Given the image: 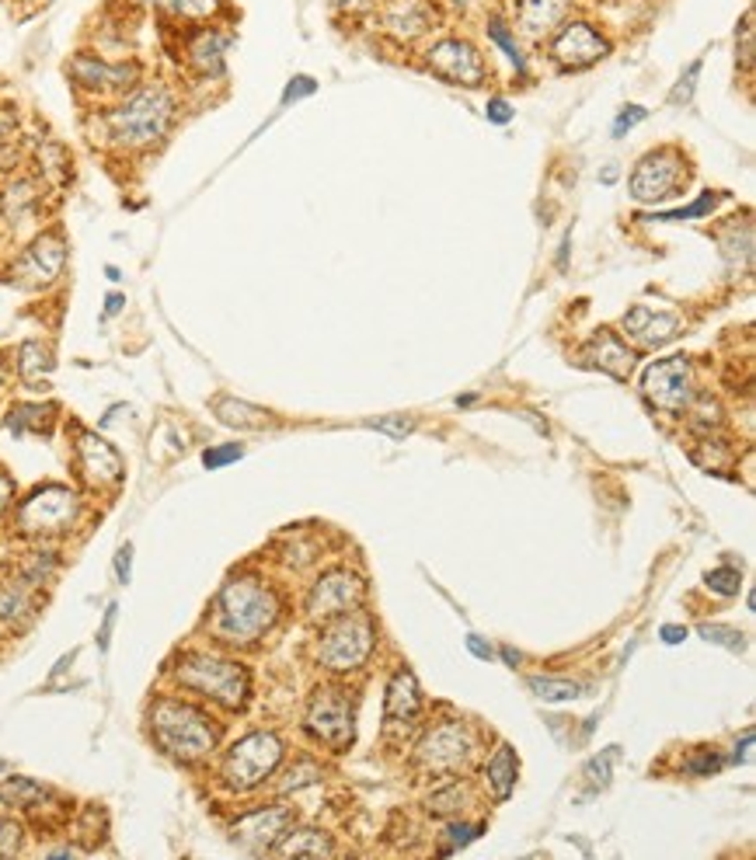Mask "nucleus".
Returning a JSON list of instances; mask_svg holds the SVG:
<instances>
[{
  "label": "nucleus",
  "mask_w": 756,
  "mask_h": 860,
  "mask_svg": "<svg viewBox=\"0 0 756 860\" xmlns=\"http://www.w3.org/2000/svg\"><path fill=\"white\" fill-rule=\"evenodd\" d=\"M178 119V98L168 85H140L129 95L116 98L112 108H105L101 116V133L105 144L116 147L122 154H147L168 140V133L175 129Z\"/></svg>",
  "instance_id": "obj_1"
},
{
  "label": "nucleus",
  "mask_w": 756,
  "mask_h": 860,
  "mask_svg": "<svg viewBox=\"0 0 756 860\" xmlns=\"http://www.w3.org/2000/svg\"><path fill=\"white\" fill-rule=\"evenodd\" d=\"M279 614H283V603L276 589L268 586L265 578L240 571L227 578L220 593H216L209 606V631L213 637H220L224 645L248 648V645H258L262 637L279 624Z\"/></svg>",
  "instance_id": "obj_2"
},
{
  "label": "nucleus",
  "mask_w": 756,
  "mask_h": 860,
  "mask_svg": "<svg viewBox=\"0 0 756 860\" xmlns=\"http://www.w3.org/2000/svg\"><path fill=\"white\" fill-rule=\"evenodd\" d=\"M147 725L160 753L181 766L206 763L224 735L220 721L185 697H157L147 711Z\"/></svg>",
  "instance_id": "obj_3"
},
{
  "label": "nucleus",
  "mask_w": 756,
  "mask_h": 860,
  "mask_svg": "<svg viewBox=\"0 0 756 860\" xmlns=\"http://www.w3.org/2000/svg\"><path fill=\"white\" fill-rule=\"evenodd\" d=\"M171 676L181 690L196 693V697L224 707V711H240L252 697V676L245 665L227 655H216V652L178 655Z\"/></svg>",
  "instance_id": "obj_4"
},
{
  "label": "nucleus",
  "mask_w": 756,
  "mask_h": 860,
  "mask_svg": "<svg viewBox=\"0 0 756 860\" xmlns=\"http://www.w3.org/2000/svg\"><path fill=\"white\" fill-rule=\"evenodd\" d=\"M283 756H286V745L276 732H265V729L248 732L224 753L216 781L230 794H252L283 766Z\"/></svg>",
  "instance_id": "obj_5"
},
{
  "label": "nucleus",
  "mask_w": 756,
  "mask_h": 860,
  "mask_svg": "<svg viewBox=\"0 0 756 860\" xmlns=\"http://www.w3.org/2000/svg\"><path fill=\"white\" fill-rule=\"evenodd\" d=\"M85 516L80 495L67 485H39L14 512V526L29 540H57L73 534V526Z\"/></svg>",
  "instance_id": "obj_6"
},
{
  "label": "nucleus",
  "mask_w": 756,
  "mask_h": 860,
  "mask_svg": "<svg viewBox=\"0 0 756 860\" xmlns=\"http://www.w3.org/2000/svg\"><path fill=\"white\" fill-rule=\"evenodd\" d=\"M376 648V624L366 614H345L335 620H324L317 634V662L332 676H348L360 673L370 662Z\"/></svg>",
  "instance_id": "obj_7"
},
{
  "label": "nucleus",
  "mask_w": 756,
  "mask_h": 860,
  "mask_svg": "<svg viewBox=\"0 0 756 860\" xmlns=\"http://www.w3.org/2000/svg\"><path fill=\"white\" fill-rule=\"evenodd\" d=\"M304 729L314 742H321L332 753H345L356 739V701L345 686H317L311 693Z\"/></svg>",
  "instance_id": "obj_8"
},
{
  "label": "nucleus",
  "mask_w": 756,
  "mask_h": 860,
  "mask_svg": "<svg viewBox=\"0 0 756 860\" xmlns=\"http://www.w3.org/2000/svg\"><path fill=\"white\" fill-rule=\"evenodd\" d=\"M478 760V732L468 721H440L415 749V763L436 776H456Z\"/></svg>",
  "instance_id": "obj_9"
},
{
  "label": "nucleus",
  "mask_w": 756,
  "mask_h": 860,
  "mask_svg": "<svg viewBox=\"0 0 756 860\" xmlns=\"http://www.w3.org/2000/svg\"><path fill=\"white\" fill-rule=\"evenodd\" d=\"M687 185H690V164L677 147L648 150L631 172V196L638 203L677 199Z\"/></svg>",
  "instance_id": "obj_10"
},
{
  "label": "nucleus",
  "mask_w": 756,
  "mask_h": 860,
  "mask_svg": "<svg viewBox=\"0 0 756 860\" xmlns=\"http://www.w3.org/2000/svg\"><path fill=\"white\" fill-rule=\"evenodd\" d=\"M67 77L77 91L91 98H122L140 85L144 67L137 60H105L98 52H77L67 63Z\"/></svg>",
  "instance_id": "obj_11"
},
{
  "label": "nucleus",
  "mask_w": 756,
  "mask_h": 860,
  "mask_svg": "<svg viewBox=\"0 0 756 860\" xmlns=\"http://www.w3.org/2000/svg\"><path fill=\"white\" fill-rule=\"evenodd\" d=\"M63 268H67V241L57 231H46L8 265V283L18 290H49L63 275Z\"/></svg>",
  "instance_id": "obj_12"
},
{
  "label": "nucleus",
  "mask_w": 756,
  "mask_h": 860,
  "mask_svg": "<svg viewBox=\"0 0 756 860\" xmlns=\"http://www.w3.org/2000/svg\"><path fill=\"white\" fill-rule=\"evenodd\" d=\"M363 603H366V582L348 568H328L324 575H317V582L311 586L304 609L314 624H324L345 614H356V609H363Z\"/></svg>",
  "instance_id": "obj_13"
},
{
  "label": "nucleus",
  "mask_w": 756,
  "mask_h": 860,
  "mask_svg": "<svg viewBox=\"0 0 756 860\" xmlns=\"http://www.w3.org/2000/svg\"><path fill=\"white\" fill-rule=\"evenodd\" d=\"M641 391H645L648 404H656L659 411L684 414L694 404V398H697L690 359L687 355H672V359H662V363H652V367L645 370Z\"/></svg>",
  "instance_id": "obj_14"
},
{
  "label": "nucleus",
  "mask_w": 756,
  "mask_h": 860,
  "mask_svg": "<svg viewBox=\"0 0 756 860\" xmlns=\"http://www.w3.org/2000/svg\"><path fill=\"white\" fill-rule=\"evenodd\" d=\"M425 67L450 80V85H461V88H481L489 85V63H484L481 49L468 39H456V36H446L440 42H432L425 49Z\"/></svg>",
  "instance_id": "obj_15"
},
{
  "label": "nucleus",
  "mask_w": 756,
  "mask_h": 860,
  "mask_svg": "<svg viewBox=\"0 0 756 860\" xmlns=\"http://www.w3.org/2000/svg\"><path fill=\"white\" fill-rule=\"evenodd\" d=\"M73 467H77V478L91 491H116L126 475L122 457L116 453L112 442H105L98 432H77Z\"/></svg>",
  "instance_id": "obj_16"
},
{
  "label": "nucleus",
  "mask_w": 756,
  "mask_h": 860,
  "mask_svg": "<svg viewBox=\"0 0 756 860\" xmlns=\"http://www.w3.org/2000/svg\"><path fill=\"white\" fill-rule=\"evenodd\" d=\"M293 825L296 809H289V804H262V809L237 815V822L230 825V840L248 853H268L276 850V843Z\"/></svg>",
  "instance_id": "obj_17"
},
{
  "label": "nucleus",
  "mask_w": 756,
  "mask_h": 860,
  "mask_svg": "<svg viewBox=\"0 0 756 860\" xmlns=\"http://www.w3.org/2000/svg\"><path fill=\"white\" fill-rule=\"evenodd\" d=\"M610 52V42L589 21H561L551 39V60L561 70H586Z\"/></svg>",
  "instance_id": "obj_18"
},
{
  "label": "nucleus",
  "mask_w": 756,
  "mask_h": 860,
  "mask_svg": "<svg viewBox=\"0 0 756 860\" xmlns=\"http://www.w3.org/2000/svg\"><path fill=\"white\" fill-rule=\"evenodd\" d=\"M42 589H46V582L39 575H32L24 565L0 568V624L18 627L24 620H32L39 609Z\"/></svg>",
  "instance_id": "obj_19"
},
{
  "label": "nucleus",
  "mask_w": 756,
  "mask_h": 860,
  "mask_svg": "<svg viewBox=\"0 0 756 860\" xmlns=\"http://www.w3.org/2000/svg\"><path fill=\"white\" fill-rule=\"evenodd\" d=\"M230 42H234V36L224 32L220 25H185L181 60L199 77H216V74H224V57H227Z\"/></svg>",
  "instance_id": "obj_20"
},
{
  "label": "nucleus",
  "mask_w": 756,
  "mask_h": 860,
  "mask_svg": "<svg viewBox=\"0 0 756 860\" xmlns=\"http://www.w3.org/2000/svg\"><path fill=\"white\" fill-rule=\"evenodd\" d=\"M381 25H384L387 39H394L397 46H412L432 32V25H436V8H432L429 0H387Z\"/></svg>",
  "instance_id": "obj_21"
},
{
  "label": "nucleus",
  "mask_w": 756,
  "mask_h": 860,
  "mask_svg": "<svg viewBox=\"0 0 756 860\" xmlns=\"http://www.w3.org/2000/svg\"><path fill=\"white\" fill-rule=\"evenodd\" d=\"M635 359H638L635 349H628V342L610 328H600L597 335L582 345V363L592 370H603L613 380H628L635 373Z\"/></svg>",
  "instance_id": "obj_22"
},
{
  "label": "nucleus",
  "mask_w": 756,
  "mask_h": 860,
  "mask_svg": "<svg viewBox=\"0 0 756 860\" xmlns=\"http://www.w3.org/2000/svg\"><path fill=\"white\" fill-rule=\"evenodd\" d=\"M680 328H684V321H680L677 314L641 307V303L625 314V331H628V339H635L641 349H662V345H669L672 339L680 335Z\"/></svg>",
  "instance_id": "obj_23"
},
{
  "label": "nucleus",
  "mask_w": 756,
  "mask_h": 860,
  "mask_svg": "<svg viewBox=\"0 0 756 860\" xmlns=\"http://www.w3.org/2000/svg\"><path fill=\"white\" fill-rule=\"evenodd\" d=\"M569 8H572V0H517V4H512V18H517L523 36L544 39L564 21Z\"/></svg>",
  "instance_id": "obj_24"
},
{
  "label": "nucleus",
  "mask_w": 756,
  "mask_h": 860,
  "mask_svg": "<svg viewBox=\"0 0 756 860\" xmlns=\"http://www.w3.org/2000/svg\"><path fill=\"white\" fill-rule=\"evenodd\" d=\"M422 714V690H419V680L409 673V670H397L387 683V697H384V717L387 725H394V721H415Z\"/></svg>",
  "instance_id": "obj_25"
},
{
  "label": "nucleus",
  "mask_w": 756,
  "mask_h": 860,
  "mask_svg": "<svg viewBox=\"0 0 756 860\" xmlns=\"http://www.w3.org/2000/svg\"><path fill=\"white\" fill-rule=\"evenodd\" d=\"M0 801L21 812H39L42 804L57 801V791L32 781V776H11V781L0 784Z\"/></svg>",
  "instance_id": "obj_26"
},
{
  "label": "nucleus",
  "mask_w": 756,
  "mask_h": 860,
  "mask_svg": "<svg viewBox=\"0 0 756 860\" xmlns=\"http://www.w3.org/2000/svg\"><path fill=\"white\" fill-rule=\"evenodd\" d=\"M517 776H520V760L517 753H512L509 745H499L492 760L484 763V784H489V791L505 801L512 794V788H517Z\"/></svg>",
  "instance_id": "obj_27"
},
{
  "label": "nucleus",
  "mask_w": 756,
  "mask_h": 860,
  "mask_svg": "<svg viewBox=\"0 0 756 860\" xmlns=\"http://www.w3.org/2000/svg\"><path fill=\"white\" fill-rule=\"evenodd\" d=\"M213 411H216V419H220L224 426L245 429V432L265 429L268 422H273V414H268V411H262V408H255L248 401H237V398H216Z\"/></svg>",
  "instance_id": "obj_28"
},
{
  "label": "nucleus",
  "mask_w": 756,
  "mask_h": 860,
  "mask_svg": "<svg viewBox=\"0 0 756 860\" xmlns=\"http://www.w3.org/2000/svg\"><path fill=\"white\" fill-rule=\"evenodd\" d=\"M279 857H335V843L321 829H296L276 843Z\"/></svg>",
  "instance_id": "obj_29"
},
{
  "label": "nucleus",
  "mask_w": 756,
  "mask_h": 860,
  "mask_svg": "<svg viewBox=\"0 0 756 860\" xmlns=\"http://www.w3.org/2000/svg\"><path fill=\"white\" fill-rule=\"evenodd\" d=\"M57 404H14L8 411V429L11 432H36V436H46L52 429V422H57Z\"/></svg>",
  "instance_id": "obj_30"
},
{
  "label": "nucleus",
  "mask_w": 756,
  "mask_h": 860,
  "mask_svg": "<svg viewBox=\"0 0 756 860\" xmlns=\"http://www.w3.org/2000/svg\"><path fill=\"white\" fill-rule=\"evenodd\" d=\"M154 4L178 25H206L224 8L220 0H154Z\"/></svg>",
  "instance_id": "obj_31"
},
{
  "label": "nucleus",
  "mask_w": 756,
  "mask_h": 860,
  "mask_svg": "<svg viewBox=\"0 0 756 860\" xmlns=\"http://www.w3.org/2000/svg\"><path fill=\"white\" fill-rule=\"evenodd\" d=\"M468 781H461V773L456 776H443V784L429 794V812L432 815H461L464 804H468Z\"/></svg>",
  "instance_id": "obj_32"
},
{
  "label": "nucleus",
  "mask_w": 756,
  "mask_h": 860,
  "mask_svg": "<svg viewBox=\"0 0 756 860\" xmlns=\"http://www.w3.org/2000/svg\"><path fill=\"white\" fill-rule=\"evenodd\" d=\"M36 206H39V196H36V185L29 178H14L4 188V196H0V213H4L11 224H18V219H24V216H32Z\"/></svg>",
  "instance_id": "obj_33"
},
{
  "label": "nucleus",
  "mask_w": 756,
  "mask_h": 860,
  "mask_svg": "<svg viewBox=\"0 0 756 860\" xmlns=\"http://www.w3.org/2000/svg\"><path fill=\"white\" fill-rule=\"evenodd\" d=\"M52 367H57V363H52V349L46 342L32 339V342H24L18 349V373H21V380L39 383L42 377L52 373Z\"/></svg>",
  "instance_id": "obj_34"
},
{
  "label": "nucleus",
  "mask_w": 756,
  "mask_h": 860,
  "mask_svg": "<svg viewBox=\"0 0 756 860\" xmlns=\"http://www.w3.org/2000/svg\"><path fill=\"white\" fill-rule=\"evenodd\" d=\"M527 686L537 693L540 701L548 704H561V701H576L579 693L586 690L582 683H572V680H551V676H530Z\"/></svg>",
  "instance_id": "obj_35"
},
{
  "label": "nucleus",
  "mask_w": 756,
  "mask_h": 860,
  "mask_svg": "<svg viewBox=\"0 0 756 860\" xmlns=\"http://www.w3.org/2000/svg\"><path fill=\"white\" fill-rule=\"evenodd\" d=\"M484 32H489V39L505 52V57L512 60V67H517L520 74H527V60H523V49H520V42H517V36H512L505 25L499 21V18H489V25H484Z\"/></svg>",
  "instance_id": "obj_36"
},
{
  "label": "nucleus",
  "mask_w": 756,
  "mask_h": 860,
  "mask_svg": "<svg viewBox=\"0 0 756 860\" xmlns=\"http://www.w3.org/2000/svg\"><path fill=\"white\" fill-rule=\"evenodd\" d=\"M718 192H705L697 203H690V206H684V209H669V213H656V216H641V219H648V224H669V219H700V216H708L715 206H718Z\"/></svg>",
  "instance_id": "obj_37"
},
{
  "label": "nucleus",
  "mask_w": 756,
  "mask_h": 860,
  "mask_svg": "<svg viewBox=\"0 0 756 860\" xmlns=\"http://www.w3.org/2000/svg\"><path fill=\"white\" fill-rule=\"evenodd\" d=\"M705 582H708V589L718 593V596H739V589H743V571L733 568V565H721V568L708 571Z\"/></svg>",
  "instance_id": "obj_38"
},
{
  "label": "nucleus",
  "mask_w": 756,
  "mask_h": 860,
  "mask_svg": "<svg viewBox=\"0 0 756 860\" xmlns=\"http://www.w3.org/2000/svg\"><path fill=\"white\" fill-rule=\"evenodd\" d=\"M481 832H484V822H453V825H446V829H443L446 847H440V853H453L456 847L474 843Z\"/></svg>",
  "instance_id": "obj_39"
},
{
  "label": "nucleus",
  "mask_w": 756,
  "mask_h": 860,
  "mask_svg": "<svg viewBox=\"0 0 756 860\" xmlns=\"http://www.w3.org/2000/svg\"><path fill=\"white\" fill-rule=\"evenodd\" d=\"M613 760H617V745L603 749V753H600L597 760H589V763H586V781H589L592 788H607Z\"/></svg>",
  "instance_id": "obj_40"
},
{
  "label": "nucleus",
  "mask_w": 756,
  "mask_h": 860,
  "mask_svg": "<svg viewBox=\"0 0 756 860\" xmlns=\"http://www.w3.org/2000/svg\"><path fill=\"white\" fill-rule=\"evenodd\" d=\"M697 631H700V637H708V642H715V645H725V648H733V652H739V648H743V634H739L736 627H721V624H700Z\"/></svg>",
  "instance_id": "obj_41"
},
{
  "label": "nucleus",
  "mask_w": 756,
  "mask_h": 860,
  "mask_svg": "<svg viewBox=\"0 0 756 860\" xmlns=\"http://www.w3.org/2000/svg\"><path fill=\"white\" fill-rule=\"evenodd\" d=\"M24 843V829L14 819H0V857H14Z\"/></svg>",
  "instance_id": "obj_42"
},
{
  "label": "nucleus",
  "mask_w": 756,
  "mask_h": 860,
  "mask_svg": "<svg viewBox=\"0 0 756 860\" xmlns=\"http://www.w3.org/2000/svg\"><path fill=\"white\" fill-rule=\"evenodd\" d=\"M240 457H245V450L234 447V442H227V447H209V450L203 453V467L216 470V467H227V463H234V460H240Z\"/></svg>",
  "instance_id": "obj_43"
},
{
  "label": "nucleus",
  "mask_w": 756,
  "mask_h": 860,
  "mask_svg": "<svg viewBox=\"0 0 756 860\" xmlns=\"http://www.w3.org/2000/svg\"><path fill=\"white\" fill-rule=\"evenodd\" d=\"M697 74H700V60H694L690 67H687V74L680 77V85H677V91L669 95V101L672 105H687L690 98H694V85H697Z\"/></svg>",
  "instance_id": "obj_44"
},
{
  "label": "nucleus",
  "mask_w": 756,
  "mask_h": 860,
  "mask_svg": "<svg viewBox=\"0 0 756 860\" xmlns=\"http://www.w3.org/2000/svg\"><path fill=\"white\" fill-rule=\"evenodd\" d=\"M373 429H381V432H387V436H394V439H404L412 429H415V422L412 419H401V414H387V419H376V422H370Z\"/></svg>",
  "instance_id": "obj_45"
},
{
  "label": "nucleus",
  "mask_w": 756,
  "mask_h": 860,
  "mask_svg": "<svg viewBox=\"0 0 756 860\" xmlns=\"http://www.w3.org/2000/svg\"><path fill=\"white\" fill-rule=\"evenodd\" d=\"M645 108L641 105H628V108H620V116H617V123H613V136H625L628 129H635L638 123H645Z\"/></svg>",
  "instance_id": "obj_46"
},
{
  "label": "nucleus",
  "mask_w": 756,
  "mask_h": 860,
  "mask_svg": "<svg viewBox=\"0 0 756 860\" xmlns=\"http://www.w3.org/2000/svg\"><path fill=\"white\" fill-rule=\"evenodd\" d=\"M700 753H705V756H700L697 763H687V773H694V776H708V773H718L721 770V756L715 753V749H700Z\"/></svg>",
  "instance_id": "obj_47"
},
{
  "label": "nucleus",
  "mask_w": 756,
  "mask_h": 860,
  "mask_svg": "<svg viewBox=\"0 0 756 860\" xmlns=\"http://www.w3.org/2000/svg\"><path fill=\"white\" fill-rule=\"evenodd\" d=\"M314 91H317L314 77H293V80H289V88L283 91V105L301 101V98H307V95H314Z\"/></svg>",
  "instance_id": "obj_48"
},
{
  "label": "nucleus",
  "mask_w": 756,
  "mask_h": 860,
  "mask_svg": "<svg viewBox=\"0 0 756 860\" xmlns=\"http://www.w3.org/2000/svg\"><path fill=\"white\" fill-rule=\"evenodd\" d=\"M116 578L122 582V586H129V578H132V544H122L119 554H116Z\"/></svg>",
  "instance_id": "obj_49"
},
{
  "label": "nucleus",
  "mask_w": 756,
  "mask_h": 860,
  "mask_svg": "<svg viewBox=\"0 0 756 860\" xmlns=\"http://www.w3.org/2000/svg\"><path fill=\"white\" fill-rule=\"evenodd\" d=\"M484 116H489L492 123L505 126L512 119V105L505 98H489V105H484Z\"/></svg>",
  "instance_id": "obj_50"
},
{
  "label": "nucleus",
  "mask_w": 756,
  "mask_h": 860,
  "mask_svg": "<svg viewBox=\"0 0 756 860\" xmlns=\"http://www.w3.org/2000/svg\"><path fill=\"white\" fill-rule=\"evenodd\" d=\"M11 502H14V481H11L8 470H0V519L8 516Z\"/></svg>",
  "instance_id": "obj_51"
},
{
  "label": "nucleus",
  "mask_w": 756,
  "mask_h": 860,
  "mask_svg": "<svg viewBox=\"0 0 756 860\" xmlns=\"http://www.w3.org/2000/svg\"><path fill=\"white\" fill-rule=\"evenodd\" d=\"M753 67V11L743 18V70Z\"/></svg>",
  "instance_id": "obj_52"
},
{
  "label": "nucleus",
  "mask_w": 756,
  "mask_h": 860,
  "mask_svg": "<svg viewBox=\"0 0 756 860\" xmlns=\"http://www.w3.org/2000/svg\"><path fill=\"white\" fill-rule=\"evenodd\" d=\"M468 652L474 655V658H481V662H492L495 658V652H492V645L484 642V637H478V634H468Z\"/></svg>",
  "instance_id": "obj_53"
},
{
  "label": "nucleus",
  "mask_w": 756,
  "mask_h": 860,
  "mask_svg": "<svg viewBox=\"0 0 756 860\" xmlns=\"http://www.w3.org/2000/svg\"><path fill=\"white\" fill-rule=\"evenodd\" d=\"M116 614H119V606H116V603L105 609V620H101V631H98V648H101V652L108 648V637H112V627H116Z\"/></svg>",
  "instance_id": "obj_54"
},
{
  "label": "nucleus",
  "mask_w": 756,
  "mask_h": 860,
  "mask_svg": "<svg viewBox=\"0 0 756 860\" xmlns=\"http://www.w3.org/2000/svg\"><path fill=\"white\" fill-rule=\"evenodd\" d=\"M659 637H662L666 645H680V642H687V627L684 624H662Z\"/></svg>",
  "instance_id": "obj_55"
},
{
  "label": "nucleus",
  "mask_w": 756,
  "mask_h": 860,
  "mask_svg": "<svg viewBox=\"0 0 756 860\" xmlns=\"http://www.w3.org/2000/svg\"><path fill=\"white\" fill-rule=\"evenodd\" d=\"M11 133H14V116L8 108H0V154H4V147L11 144Z\"/></svg>",
  "instance_id": "obj_56"
},
{
  "label": "nucleus",
  "mask_w": 756,
  "mask_h": 860,
  "mask_svg": "<svg viewBox=\"0 0 756 860\" xmlns=\"http://www.w3.org/2000/svg\"><path fill=\"white\" fill-rule=\"evenodd\" d=\"M749 749H753V729L743 735V745H736V756H733V763H749Z\"/></svg>",
  "instance_id": "obj_57"
},
{
  "label": "nucleus",
  "mask_w": 756,
  "mask_h": 860,
  "mask_svg": "<svg viewBox=\"0 0 756 860\" xmlns=\"http://www.w3.org/2000/svg\"><path fill=\"white\" fill-rule=\"evenodd\" d=\"M126 307V296L122 293H112V296H108L105 300V317H112V314H119Z\"/></svg>",
  "instance_id": "obj_58"
},
{
  "label": "nucleus",
  "mask_w": 756,
  "mask_h": 860,
  "mask_svg": "<svg viewBox=\"0 0 756 860\" xmlns=\"http://www.w3.org/2000/svg\"><path fill=\"white\" fill-rule=\"evenodd\" d=\"M80 850L77 847H52V850H46V857H77Z\"/></svg>",
  "instance_id": "obj_59"
},
{
  "label": "nucleus",
  "mask_w": 756,
  "mask_h": 860,
  "mask_svg": "<svg viewBox=\"0 0 756 860\" xmlns=\"http://www.w3.org/2000/svg\"><path fill=\"white\" fill-rule=\"evenodd\" d=\"M502 662L509 665V670H517V665H520V652H512V648H502Z\"/></svg>",
  "instance_id": "obj_60"
},
{
  "label": "nucleus",
  "mask_w": 756,
  "mask_h": 860,
  "mask_svg": "<svg viewBox=\"0 0 756 860\" xmlns=\"http://www.w3.org/2000/svg\"><path fill=\"white\" fill-rule=\"evenodd\" d=\"M450 4H453V8H464V11H471V8H478V4H481V0H450Z\"/></svg>",
  "instance_id": "obj_61"
},
{
  "label": "nucleus",
  "mask_w": 756,
  "mask_h": 860,
  "mask_svg": "<svg viewBox=\"0 0 756 860\" xmlns=\"http://www.w3.org/2000/svg\"><path fill=\"white\" fill-rule=\"evenodd\" d=\"M603 182H607V185H613V182H617V168H610V172L603 175Z\"/></svg>",
  "instance_id": "obj_62"
},
{
  "label": "nucleus",
  "mask_w": 756,
  "mask_h": 860,
  "mask_svg": "<svg viewBox=\"0 0 756 860\" xmlns=\"http://www.w3.org/2000/svg\"><path fill=\"white\" fill-rule=\"evenodd\" d=\"M0 770H4V760H0Z\"/></svg>",
  "instance_id": "obj_63"
}]
</instances>
